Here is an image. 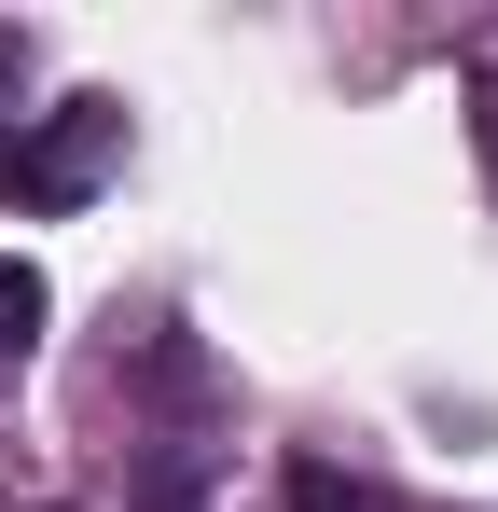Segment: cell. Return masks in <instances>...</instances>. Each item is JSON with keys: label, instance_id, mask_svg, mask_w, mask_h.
<instances>
[{"label": "cell", "instance_id": "5b68a950", "mask_svg": "<svg viewBox=\"0 0 498 512\" xmlns=\"http://www.w3.org/2000/svg\"><path fill=\"white\" fill-rule=\"evenodd\" d=\"M0 97H14V28H0Z\"/></svg>", "mask_w": 498, "mask_h": 512}, {"label": "cell", "instance_id": "7a4b0ae2", "mask_svg": "<svg viewBox=\"0 0 498 512\" xmlns=\"http://www.w3.org/2000/svg\"><path fill=\"white\" fill-rule=\"evenodd\" d=\"M28 346H42V277L0 263V360H28Z\"/></svg>", "mask_w": 498, "mask_h": 512}, {"label": "cell", "instance_id": "6da1fadb", "mask_svg": "<svg viewBox=\"0 0 498 512\" xmlns=\"http://www.w3.org/2000/svg\"><path fill=\"white\" fill-rule=\"evenodd\" d=\"M125 167V97H70L42 111V139H14V208H83Z\"/></svg>", "mask_w": 498, "mask_h": 512}, {"label": "cell", "instance_id": "3957f363", "mask_svg": "<svg viewBox=\"0 0 498 512\" xmlns=\"http://www.w3.org/2000/svg\"><path fill=\"white\" fill-rule=\"evenodd\" d=\"M291 512H388L360 471H291Z\"/></svg>", "mask_w": 498, "mask_h": 512}, {"label": "cell", "instance_id": "277c9868", "mask_svg": "<svg viewBox=\"0 0 498 512\" xmlns=\"http://www.w3.org/2000/svg\"><path fill=\"white\" fill-rule=\"evenodd\" d=\"M471 139H485V180H498V70L471 84Z\"/></svg>", "mask_w": 498, "mask_h": 512}]
</instances>
